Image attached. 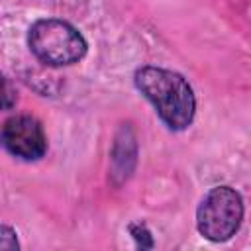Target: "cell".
<instances>
[{
	"label": "cell",
	"mask_w": 251,
	"mask_h": 251,
	"mask_svg": "<svg viewBox=\"0 0 251 251\" xmlns=\"http://www.w3.org/2000/svg\"><path fill=\"white\" fill-rule=\"evenodd\" d=\"M16 231L8 226H0V249H18Z\"/></svg>",
	"instance_id": "6"
},
{
	"label": "cell",
	"mask_w": 251,
	"mask_h": 251,
	"mask_svg": "<svg viewBox=\"0 0 251 251\" xmlns=\"http://www.w3.org/2000/svg\"><path fill=\"white\" fill-rule=\"evenodd\" d=\"M243 220V200L231 186H216L204 194L196 210L200 235L210 241H227Z\"/></svg>",
	"instance_id": "3"
},
{
	"label": "cell",
	"mask_w": 251,
	"mask_h": 251,
	"mask_svg": "<svg viewBox=\"0 0 251 251\" xmlns=\"http://www.w3.org/2000/svg\"><path fill=\"white\" fill-rule=\"evenodd\" d=\"M18 100V92L14 88V84L4 76L0 75V110H8L16 104Z\"/></svg>",
	"instance_id": "5"
},
{
	"label": "cell",
	"mask_w": 251,
	"mask_h": 251,
	"mask_svg": "<svg viewBox=\"0 0 251 251\" xmlns=\"http://www.w3.org/2000/svg\"><path fill=\"white\" fill-rule=\"evenodd\" d=\"M135 86L153 104L167 127L180 131L192 124L196 100L190 84L182 75L149 65L137 69Z\"/></svg>",
	"instance_id": "1"
},
{
	"label": "cell",
	"mask_w": 251,
	"mask_h": 251,
	"mask_svg": "<svg viewBox=\"0 0 251 251\" xmlns=\"http://www.w3.org/2000/svg\"><path fill=\"white\" fill-rule=\"evenodd\" d=\"M0 139L8 153L24 161L41 159L47 149V139L41 124L27 114H16L8 118L2 126Z\"/></svg>",
	"instance_id": "4"
},
{
	"label": "cell",
	"mask_w": 251,
	"mask_h": 251,
	"mask_svg": "<svg viewBox=\"0 0 251 251\" xmlns=\"http://www.w3.org/2000/svg\"><path fill=\"white\" fill-rule=\"evenodd\" d=\"M31 53L49 67H63L80 61L86 53L82 33L65 20L43 18L33 22L27 33Z\"/></svg>",
	"instance_id": "2"
}]
</instances>
